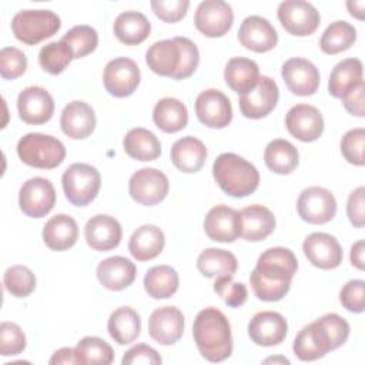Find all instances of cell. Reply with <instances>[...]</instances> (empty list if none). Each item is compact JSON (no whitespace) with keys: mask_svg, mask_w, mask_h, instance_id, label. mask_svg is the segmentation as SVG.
Instances as JSON below:
<instances>
[{"mask_svg":"<svg viewBox=\"0 0 365 365\" xmlns=\"http://www.w3.org/2000/svg\"><path fill=\"white\" fill-rule=\"evenodd\" d=\"M140 68L137 63L128 57H117L107 63L103 73L106 90L118 98L131 96L140 84Z\"/></svg>","mask_w":365,"mask_h":365,"instance_id":"obj_13","label":"cell"},{"mask_svg":"<svg viewBox=\"0 0 365 365\" xmlns=\"http://www.w3.org/2000/svg\"><path fill=\"white\" fill-rule=\"evenodd\" d=\"M278 98L279 90L277 83L268 76H261L254 90L240 96L238 106L244 117L258 120L268 115L275 108Z\"/></svg>","mask_w":365,"mask_h":365,"instance_id":"obj_16","label":"cell"},{"mask_svg":"<svg viewBox=\"0 0 365 365\" xmlns=\"http://www.w3.org/2000/svg\"><path fill=\"white\" fill-rule=\"evenodd\" d=\"M241 237L251 242L265 240L275 230V217L264 205L254 204L240 211Z\"/></svg>","mask_w":365,"mask_h":365,"instance_id":"obj_28","label":"cell"},{"mask_svg":"<svg viewBox=\"0 0 365 365\" xmlns=\"http://www.w3.org/2000/svg\"><path fill=\"white\" fill-rule=\"evenodd\" d=\"M258 64L247 57H232L225 64L224 80L227 86L240 96L250 93L259 81Z\"/></svg>","mask_w":365,"mask_h":365,"instance_id":"obj_29","label":"cell"},{"mask_svg":"<svg viewBox=\"0 0 365 365\" xmlns=\"http://www.w3.org/2000/svg\"><path fill=\"white\" fill-rule=\"evenodd\" d=\"M207 158L204 143L192 135L177 140L171 147V161L182 173H197L202 168Z\"/></svg>","mask_w":365,"mask_h":365,"instance_id":"obj_31","label":"cell"},{"mask_svg":"<svg viewBox=\"0 0 365 365\" xmlns=\"http://www.w3.org/2000/svg\"><path fill=\"white\" fill-rule=\"evenodd\" d=\"M285 125L291 135L304 143L315 141L324 131V117L311 104H297L285 115Z\"/></svg>","mask_w":365,"mask_h":365,"instance_id":"obj_18","label":"cell"},{"mask_svg":"<svg viewBox=\"0 0 365 365\" xmlns=\"http://www.w3.org/2000/svg\"><path fill=\"white\" fill-rule=\"evenodd\" d=\"M278 20L289 34L304 37L318 29L321 16L317 7L309 1L285 0L278 6Z\"/></svg>","mask_w":365,"mask_h":365,"instance_id":"obj_9","label":"cell"},{"mask_svg":"<svg viewBox=\"0 0 365 365\" xmlns=\"http://www.w3.org/2000/svg\"><path fill=\"white\" fill-rule=\"evenodd\" d=\"M238 41L251 51L267 53L277 46L278 34L267 19L261 16H248L240 26Z\"/></svg>","mask_w":365,"mask_h":365,"instance_id":"obj_24","label":"cell"},{"mask_svg":"<svg viewBox=\"0 0 365 365\" xmlns=\"http://www.w3.org/2000/svg\"><path fill=\"white\" fill-rule=\"evenodd\" d=\"M212 175L220 188L235 198L252 194L259 184V173L255 165L234 153H222L215 158Z\"/></svg>","mask_w":365,"mask_h":365,"instance_id":"obj_5","label":"cell"},{"mask_svg":"<svg viewBox=\"0 0 365 365\" xmlns=\"http://www.w3.org/2000/svg\"><path fill=\"white\" fill-rule=\"evenodd\" d=\"M364 144H365V130L352 128L342 135L341 140V153L344 158L354 165H364Z\"/></svg>","mask_w":365,"mask_h":365,"instance_id":"obj_49","label":"cell"},{"mask_svg":"<svg viewBox=\"0 0 365 365\" xmlns=\"http://www.w3.org/2000/svg\"><path fill=\"white\" fill-rule=\"evenodd\" d=\"M288 332L287 319L275 311H262L248 324V336L255 345L274 346L281 344Z\"/></svg>","mask_w":365,"mask_h":365,"instance_id":"obj_22","label":"cell"},{"mask_svg":"<svg viewBox=\"0 0 365 365\" xmlns=\"http://www.w3.org/2000/svg\"><path fill=\"white\" fill-rule=\"evenodd\" d=\"M61 40L70 46L74 58H81L97 48L98 34L91 26L80 24L71 27Z\"/></svg>","mask_w":365,"mask_h":365,"instance_id":"obj_44","label":"cell"},{"mask_svg":"<svg viewBox=\"0 0 365 365\" xmlns=\"http://www.w3.org/2000/svg\"><path fill=\"white\" fill-rule=\"evenodd\" d=\"M148 68L164 77L184 80L198 67L200 53L188 37H173L155 41L145 53Z\"/></svg>","mask_w":365,"mask_h":365,"instance_id":"obj_3","label":"cell"},{"mask_svg":"<svg viewBox=\"0 0 365 365\" xmlns=\"http://www.w3.org/2000/svg\"><path fill=\"white\" fill-rule=\"evenodd\" d=\"M107 329L118 345H127L137 339L141 331V319L137 311L130 307H120L111 312Z\"/></svg>","mask_w":365,"mask_h":365,"instance_id":"obj_37","label":"cell"},{"mask_svg":"<svg viewBox=\"0 0 365 365\" xmlns=\"http://www.w3.org/2000/svg\"><path fill=\"white\" fill-rule=\"evenodd\" d=\"M281 76L292 94L312 96L319 87V71L307 58L292 57L282 64Z\"/></svg>","mask_w":365,"mask_h":365,"instance_id":"obj_20","label":"cell"},{"mask_svg":"<svg viewBox=\"0 0 365 365\" xmlns=\"http://www.w3.org/2000/svg\"><path fill=\"white\" fill-rule=\"evenodd\" d=\"M96 123V114L91 106L80 100L68 103L60 115V127L63 133L73 140H83L91 135Z\"/></svg>","mask_w":365,"mask_h":365,"instance_id":"obj_26","label":"cell"},{"mask_svg":"<svg viewBox=\"0 0 365 365\" xmlns=\"http://www.w3.org/2000/svg\"><path fill=\"white\" fill-rule=\"evenodd\" d=\"M123 230L120 222L106 214H98L91 217L84 227V237L88 244L96 251H110L118 247L121 241Z\"/></svg>","mask_w":365,"mask_h":365,"instance_id":"obj_25","label":"cell"},{"mask_svg":"<svg viewBox=\"0 0 365 365\" xmlns=\"http://www.w3.org/2000/svg\"><path fill=\"white\" fill-rule=\"evenodd\" d=\"M3 284L7 292L13 297H29L36 288V277L33 271L24 265L9 267L3 277Z\"/></svg>","mask_w":365,"mask_h":365,"instance_id":"obj_45","label":"cell"},{"mask_svg":"<svg viewBox=\"0 0 365 365\" xmlns=\"http://www.w3.org/2000/svg\"><path fill=\"white\" fill-rule=\"evenodd\" d=\"M267 167L275 174H289L299 163V154L294 144L287 140L277 138L267 144L264 151Z\"/></svg>","mask_w":365,"mask_h":365,"instance_id":"obj_39","label":"cell"},{"mask_svg":"<svg viewBox=\"0 0 365 365\" xmlns=\"http://www.w3.org/2000/svg\"><path fill=\"white\" fill-rule=\"evenodd\" d=\"M339 301L349 312L361 314L365 309V282L362 279L348 281L339 291Z\"/></svg>","mask_w":365,"mask_h":365,"instance_id":"obj_50","label":"cell"},{"mask_svg":"<svg viewBox=\"0 0 365 365\" xmlns=\"http://www.w3.org/2000/svg\"><path fill=\"white\" fill-rule=\"evenodd\" d=\"M165 245L164 232L153 224L138 227L128 241V251L137 261H148L158 257Z\"/></svg>","mask_w":365,"mask_h":365,"instance_id":"obj_32","label":"cell"},{"mask_svg":"<svg viewBox=\"0 0 365 365\" xmlns=\"http://www.w3.org/2000/svg\"><path fill=\"white\" fill-rule=\"evenodd\" d=\"M364 81V67L358 58H345L331 71L328 91L335 98H342L346 93Z\"/></svg>","mask_w":365,"mask_h":365,"instance_id":"obj_34","label":"cell"},{"mask_svg":"<svg viewBox=\"0 0 365 365\" xmlns=\"http://www.w3.org/2000/svg\"><path fill=\"white\" fill-rule=\"evenodd\" d=\"M135 275V265L125 257H108L97 265V278L100 284L110 291H121L130 287Z\"/></svg>","mask_w":365,"mask_h":365,"instance_id":"obj_27","label":"cell"},{"mask_svg":"<svg viewBox=\"0 0 365 365\" xmlns=\"http://www.w3.org/2000/svg\"><path fill=\"white\" fill-rule=\"evenodd\" d=\"M60 27V17L54 11L44 9L20 10L11 20L14 37L27 46L38 44L40 41L54 36Z\"/></svg>","mask_w":365,"mask_h":365,"instance_id":"obj_7","label":"cell"},{"mask_svg":"<svg viewBox=\"0 0 365 365\" xmlns=\"http://www.w3.org/2000/svg\"><path fill=\"white\" fill-rule=\"evenodd\" d=\"M123 365H134V364H148L158 365L161 364L160 354L145 344H138L130 348L123 356Z\"/></svg>","mask_w":365,"mask_h":365,"instance_id":"obj_52","label":"cell"},{"mask_svg":"<svg viewBox=\"0 0 365 365\" xmlns=\"http://www.w3.org/2000/svg\"><path fill=\"white\" fill-rule=\"evenodd\" d=\"M17 154L19 158L30 167L51 170L64 161L66 147L53 135L29 133L19 140Z\"/></svg>","mask_w":365,"mask_h":365,"instance_id":"obj_6","label":"cell"},{"mask_svg":"<svg viewBox=\"0 0 365 365\" xmlns=\"http://www.w3.org/2000/svg\"><path fill=\"white\" fill-rule=\"evenodd\" d=\"M297 268L298 261L291 250L284 247L265 250L250 275L255 297L267 302L282 299L291 288Z\"/></svg>","mask_w":365,"mask_h":365,"instance_id":"obj_1","label":"cell"},{"mask_svg":"<svg viewBox=\"0 0 365 365\" xmlns=\"http://www.w3.org/2000/svg\"><path fill=\"white\" fill-rule=\"evenodd\" d=\"M17 111L19 117L27 124H44L54 114V100L46 88L30 86L19 93Z\"/></svg>","mask_w":365,"mask_h":365,"instance_id":"obj_17","label":"cell"},{"mask_svg":"<svg viewBox=\"0 0 365 365\" xmlns=\"http://www.w3.org/2000/svg\"><path fill=\"white\" fill-rule=\"evenodd\" d=\"M178 274L170 265H155L144 275V289L154 299L173 297L178 289Z\"/></svg>","mask_w":365,"mask_h":365,"instance_id":"obj_40","label":"cell"},{"mask_svg":"<svg viewBox=\"0 0 365 365\" xmlns=\"http://www.w3.org/2000/svg\"><path fill=\"white\" fill-rule=\"evenodd\" d=\"M54 204L56 190L47 178H30L19 191V205L27 217L41 218L53 210Z\"/></svg>","mask_w":365,"mask_h":365,"instance_id":"obj_11","label":"cell"},{"mask_svg":"<svg viewBox=\"0 0 365 365\" xmlns=\"http://www.w3.org/2000/svg\"><path fill=\"white\" fill-rule=\"evenodd\" d=\"M346 7L351 16L356 17L358 20H364V9H365V1H346Z\"/></svg>","mask_w":365,"mask_h":365,"instance_id":"obj_57","label":"cell"},{"mask_svg":"<svg viewBox=\"0 0 365 365\" xmlns=\"http://www.w3.org/2000/svg\"><path fill=\"white\" fill-rule=\"evenodd\" d=\"M308 261L321 269H334L342 262L344 254L338 240L327 232H312L302 244Z\"/></svg>","mask_w":365,"mask_h":365,"instance_id":"obj_19","label":"cell"},{"mask_svg":"<svg viewBox=\"0 0 365 365\" xmlns=\"http://www.w3.org/2000/svg\"><path fill=\"white\" fill-rule=\"evenodd\" d=\"M364 91H365V83L361 81L355 88H352L349 93H346L341 100L345 107V110L356 117L365 115L364 108Z\"/></svg>","mask_w":365,"mask_h":365,"instance_id":"obj_54","label":"cell"},{"mask_svg":"<svg viewBox=\"0 0 365 365\" xmlns=\"http://www.w3.org/2000/svg\"><path fill=\"white\" fill-rule=\"evenodd\" d=\"M26 348V335L21 328L14 324L4 321L0 324V354L3 356L19 355Z\"/></svg>","mask_w":365,"mask_h":365,"instance_id":"obj_46","label":"cell"},{"mask_svg":"<svg viewBox=\"0 0 365 365\" xmlns=\"http://www.w3.org/2000/svg\"><path fill=\"white\" fill-rule=\"evenodd\" d=\"M264 362H284V364H289V361L287 358H267Z\"/></svg>","mask_w":365,"mask_h":365,"instance_id":"obj_58","label":"cell"},{"mask_svg":"<svg viewBox=\"0 0 365 365\" xmlns=\"http://www.w3.org/2000/svg\"><path fill=\"white\" fill-rule=\"evenodd\" d=\"M154 14L165 23H177L185 17L190 7L188 0H151Z\"/></svg>","mask_w":365,"mask_h":365,"instance_id":"obj_51","label":"cell"},{"mask_svg":"<svg viewBox=\"0 0 365 365\" xmlns=\"http://www.w3.org/2000/svg\"><path fill=\"white\" fill-rule=\"evenodd\" d=\"M214 291L231 308L241 307L248 298L247 287L242 282H235L231 275L218 277L214 282Z\"/></svg>","mask_w":365,"mask_h":365,"instance_id":"obj_47","label":"cell"},{"mask_svg":"<svg viewBox=\"0 0 365 365\" xmlns=\"http://www.w3.org/2000/svg\"><path fill=\"white\" fill-rule=\"evenodd\" d=\"M78 238V225L67 214L51 217L43 228V241L53 251H66L71 248Z\"/></svg>","mask_w":365,"mask_h":365,"instance_id":"obj_30","label":"cell"},{"mask_svg":"<svg viewBox=\"0 0 365 365\" xmlns=\"http://www.w3.org/2000/svg\"><path fill=\"white\" fill-rule=\"evenodd\" d=\"M51 365H58V364H80L78 355L76 348H60L57 349L53 356L48 361Z\"/></svg>","mask_w":365,"mask_h":365,"instance_id":"obj_55","label":"cell"},{"mask_svg":"<svg viewBox=\"0 0 365 365\" xmlns=\"http://www.w3.org/2000/svg\"><path fill=\"white\" fill-rule=\"evenodd\" d=\"M153 121L164 133H177L188 123L187 107L178 98L164 97L154 106Z\"/></svg>","mask_w":365,"mask_h":365,"instance_id":"obj_36","label":"cell"},{"mask_svg":"<svg viewBox=\"0 0 365 365\" xmlns=\"http://www.w3.org/2000/svg\"><path fill=\"white\" fill-rule=\"evenodd\" d=\"M114 36L125 46H135L143 43L151 31V24L148 19L134 10L123 11L118 14L113 24Z\"/></svg>","mask_w":365,"mask_h":365,"instance_id":"obj_33","label":"cell"},{"mask_svg":"<svg viewBox=\"0 0 365 365\" xmlns=\"http://www.w3.org/2000/svg\"><path fill=\"white\" fill-rule=\"evenodd\" d=\"M297 210L308 224H325L336 214V200L331 191L322 187H308L301 191Z\"/></svg>","mask_w":365,"mask_h":365,"instance_id":"obj_12","label":"cell"},{"mask_svg":"<svg viewBox=\"0 0 365 365\" xmlns=\"http://www.w3.org/2000/svg\"><path fill=\"white\" fill-rule=\"evenodd\" d=\"M74 58L70 46L63 41H51L41 47L38 53V63L41 68L53 76L63 73Z\"/></svg>","mask_w":365,"mask_h":365,"instance_id":"obj_43","label":"cell"},{"mask_svg":"<svg viewBox=\"0 0 365 365\" xmlns=\"http://www.w3.org/2000/svg\"><path fill=\"white\" fill-rule=\"evenodd\" d=\"M184 332V315L177 307H161L148 318V334L161 345L175 344Z\"/></svg>","mask_w":365,"mask_h":365,"instance_id":"obj_23","label":"cell"},{"mask_svg":"<svg viewBox=\"0 0 365 365\" xmlns=\"http://www.w3.org/2000/svg\"><path fill=\"white\" fill-rule=\"evenodd\" d=\"M356 40V30L352 24L344 20L331 23L321 36L319 47L325 54H338L348 50Z\"/></svg>","mask_w":365,"mask_h":365,"instance_id":"obj_41","label":"cell"},{"mask_svg":"<svg viewBox=\"0 0 365 365\" xmlns=\"http://www.w3.org/2000/svg\"><path fill=\"white\" fill-rule=\"evenodd\" d=\"M351 264L358 268V269H364V241L359 240L356 241L352 247H351Z\"/></svg>","mask_w":365,"mask_h":365,"instance_id":"obj_56","label":"cell"},{"mask_svg":"<svg viewBox=\"0 0 365 365\" xmlns=\"http://www.w3.org/2000/svg\"><path fill=\"white\" fill-rule=\"evenodd\" d=\"M124 151L137 161H153L161 154L160 140L147 128H131L123 140Z\"/></svg>","mask_w":365,"mask_h":365,"instance_id":"obj_35","label":"cell"},{"mask_svg":"<svg viewBox=\"0 0 365 365\" xmlns=\"http://www.w3.org/2000/svg\"><path fill=\"white\" fill-rule=\"evenodd\" d=\"M197 118L210 128H224L232 120V107L230 98L220 90L208 88L195 98Z\"/></svg>","mask_w":365,"mask_h":365,"instance_id":"obj_15","label":"cell"},{"mask_svg":"<svg viewBox=\"0 0 365 365\" xmlns=\"http://www.w3.org/2000/svg\"><path fill=\"white\" fill-rule=\"evenodd\" d=\"M198 352L210 362H222L232 354V335L227 317L217 308L201 309L192 325Z\"/></svg>","mask_w":365,"mask_h":365,"instance_id":"obj_4","label":"cell"},{"mask_svg":"<svg viewBox=\"0 0 365 365\" xmlns=\"http://www.w3.org/2000/svg\"><path fill=\"white\" fill-rule=\"evenodd\" d=\"M27 57L17 47H3L0 50V76L4 80H14L24 74Z\"/></svg>","mask_w":365,"mask_h":365,"instance_id":"obj_48","label":"cell"},{"mask_svg":"<svg viewBox=\"0 0 365 365\" xmlns=\"http://www.w3.org/2000/svg\"><path fill=\"white\" fill-rule=\"evenodd\" d=\"M66 198L76 207H86L98 194L101 177L96 167L86 163L71 164L61 177Z\"/></svg>","mask_w":365,"mask_h":365,"instance_id":"obj_8","label":"cell"},{"mask_svg":"<svg viewBox=\"0 0 365 365\" xmlns=\"http://www.w3.org/2000/svg\"><path fill=\"white\" fill-rule=\"evenodd\" d=\"M83 365H108L114 361V351L110 344L98 336H84L76 345Z\"/></svg>","mask_w":365,"mask_h":365,"instance_id":"obj_42","label":"cell"},{"mask_svg":"<svg viewBox=\"0 0 365 365\" xmlns=\"http://www.w3.org/2000/svg\"><path fill=\"white\" fill-rule=\"evenodd\" d=\"M168 178L157 168H140L128 181V192L141 205H155L168 194Z\"/></svg>","mask_w":365,"mask_h":365,"instance_id":"obj_10","label":"cell"},{"mask_svg":"<svg viewBox=\"0 0 365 365\" xmlns=\"http://www.w3.org/2000/svg\"><path fill=\"white\" fill-rule=\"evenodd\" d=\"M198 271L207 278L234 275L238 268L235 255L221 248H207L197 258Z\"/></svg>","mask_w":365,"mask_h":365,"instance_id":"obj_38","label":"cell"},{"mask_svg":"<svg viewBox=\"0 0 365 365\" xmlns=\"http://www.w3.org/2000/svg\"><path fill=\"white\" fill-rule=\"evenodd\" d=\"M364 204H365V188L361 185L351 191L346 202V214L351 221V224L356 228H362L365 224V212H364Z\"/></svg>","mask_w":365,"mask_h":365,"instance_id":"obj_53","label":"cell"},{"mask_svg":"<svg viewBox=\"0 0 365 365\" xmlns=\"http://www.w3.org/2000/svg\"><path fill=\"white\" fill-rule=\"evenodd\" d=\"M234 13L222 0H204L194 14V24L205 37H221L231 29Z\"/></svg>","mask_w":365,"mask_h":365,"instance_id":"obj_14","label":"cell"},{"mask_svg":"<svg viewBox=\"0 0 365 365\" xmlns=\"http://www.w3.org/2000/svg\"><path fill=\"white\" fill-rule=\"evenodd\" d=\"M204 231L217 242H232L241 237L240 211L220 204L212 207L204 220Z\"/></svg>","mask_w":365,"mask_h":365,"instance_id":"obj_21","label":"cell"},{"mask_svg":"<svg viewBox=\"0 0 365 365\" xmlns=\"http://www.w3.org/2000/svg\"><path fill=\"white\" fill-rule=\"evenodd\" d=\"M349 336V324L338 314H325L305 325L295 336L292 351L301 361H315L344 345Z\"/></svg>","mask_w":365,"mask_h":365,"instance_id":"obj_2","label":"cell"}]
</instances>
